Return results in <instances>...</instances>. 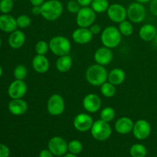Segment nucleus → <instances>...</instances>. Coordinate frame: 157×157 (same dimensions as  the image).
<instances>
[{"mask_svg": "<svg viewBox=\"0 0 157 157\" xmlns=\"http://www.w3.org/2000/svg\"><path fill=\"white\" fill-rule=\"evenodd\" d=\"M108 71L104 66L98 64H92L87 67L85 72V78L87 82L94 87H101L107 81Z\"/></svg>", "mask_w": 157, "mask_h": 157, "instance_id": "1", "label": "nucleus"}, {"mask_svg": "<svg viewBox=\"0 0 157 157\" xmlns=\"http://www.w3.org/2000/svg\"><path fill=\"white\" fill-rule=\"evenodd\" d=\"M41 15L49 21H55L61 16L64 7L59 0H48L41 6Z\"/></svg>", "mask_w": 157, "mask_h": 157, "instance_id": "2", "label": "nucleus"}, {"mask_svg": "<svg viewBox=\"0 0 157 157\" xmlns=\"http://www.w3.org/2000/svg\"><path fill=\"white\" fill-rule=\"evenodd\" d=\"M121 40L122 35L116 26H107L101 32V41L103 46L110 49L115 48L121 44Z\"/></svg>", "mask_w": 157, "mask_h": 157, "instance_id": "3", "label": "nucleus"}, {"mask_svg": "<svg viewBox=\"0 0 157 157\" xmlns=\"http://www.w3.org/2000/svg\"><path fill=\"white\" fill-rule=\"evenodd\" d=\"M48 44L49 50L58 57L69 55L71 51V43L70 40L63 35H56L52 38Z\"/></svg>", "mask_w": 157, "mask_h": 157, "instance_id": "4", "label": "nucleus"}, {"mask_svg": "<svg viewBox=\"0 0 157 157\" xmlns=\"http://www.w3.org/2000/svg\"><path fill=\"white\" fill-rule=\"evenodd\" d=\"M90 133L94 139L96 140L103 142L110 137L112 134V128L110 123L99 119L94 121V124L90 129Z\"/></svg>", "mask_w": 157, "mask_h": 157, "instance_id": "5", "label": "nucleus"}, {"mask_svg": "<svg viewBox=\"0 0 157 157\" xmlns=\"http://www.w3.org/2000/svg\"><path fill=\"white\" fill-rule=\"evenodd\" d=\"M97 13L90 6L81 7L76 14V24L78 27L90 28L96 20Z\"/></svg>", "mask_w": 157, "mask_h": 157, "instance_id": "6", "label": "nucleus"}, {"mask_svg": "<svg viewBox=\"0 0 157 157\" xmlns=\"http://www.w3.org/2000/svg\"><path fill=\"white\" fill-rule=\"evenodd\" d=\"M127 18L132 23L138 24L144 21L147 16V10L144 4L138 2L131 3L127 8Z\"/></svg>", "mask_w": 157, "mask_h": 157, "instance_id": "7", "label": "nucleus"}, {"mask_svg": "<svg viewBox=\"0 0 157 157\" xmlns=\"http://www.w3.org/2000/svg\"><path fill=\"white\" fill-rule=\"evenodd\" d=\"M65 110V101L61 94L51 95L47 102V110L52 116L58 117L62 114Z\"/></svg>", "mask_w": 157, "mask_h": 157, "instance_id": "8", "label": "nucleus"}, {"mask_svg": "<svg viewBox=\"0 0 157 157\" xmlns=\"http://www.w3.org/2000/svg\"><path fill=\"white\" fill-rule=\"evenodd\" d=\"M48 149L55 156H63L68 151L67 143L64 138L55 136L51 138L48 143Z\"/></svg>", "mask_w": 157, "mask_h": 157, "instance_id": "9", "label": "nucleus"}, {"mask_svg": "<svg viewBox=\"0 0 157 157\" xmlns=\"http://www.w3.org/2000/svg\"><path fill=\"white\" fill-rule=\"evenodd\" d=\"M152 127L150 123L144 119H140L134 123L133 128V136L138 140H144L150 136Z\"/></svg>", "mask_w": 157, "mask_h": 157, "instance_id": "10", "label": "nucleus"}, {"mask_svg": "<svg viewBox=\"0 0 157 157\" xmlns=\"http://www.w3.org/2000/svg\"><path fill=\"white\" fill-rule=\"evenodd\" d=\"M107 15L109 19L115 23H121L127 19V8L119 3H113L110 5L107 11Z\"/></svg>", "mask_w": 157, "mask_h": 157, "instance_id": "11", "label": "nucleus"}, {"mask_svg": "<svg viewBox=\"0 0 157 157\" xmlns=\"http://www.w3.org/2000/svg\"><path fill=\"white\" fill-rule=\"evenodd\" d=\"M28 90L27 84L24 81L17 80L12 81L8 87V94L11 99L23 98Z\"/></svg>", "mask_w": 157, "mask_h": 157, "instance_id": "12", "label": "nucleus"}, {"mask_svg": "<svg viewBox=\"0 0 157 157\" xmlns=\"http://www.w3.org/2000/svg\"><path fill=\"white\" fill-rule=\"evenodd\" d=\"M94 124V120L90 114L86 113H78L73 121L75 128L79 132H87L90 130Z\"/></svg>", "mask_w": 157, "mask_h": 157, "instance_id": "13", "label": "nucleus"}, {"mask_svg": "<svg viewBox=\"0 0 157 157\" xmlns=\"http://www.w3.org/2000/svg\"><path fill=\"white\" fill-rule=\"evenodd\" d=\"M101 99L96 94H88L84 98L82 101L83 107L88 113H96L101 109Z\"/></svg>", "mask_w": 157, "mask_h": 157, "instance_id": "14", "label": "nucleus"}, {"mask_svg": "<svg viewBox=\"0 0 157 157\" xmlns=\"http://www.w3.org/2000/svg\"><path fill=\"white\" fill-rule=\"evenodd\" d=\"M113 58V52L109 48L103 46L95 51L94 54V59L96 64L105 66L110 64Z\"/></svg>", "mask_w": 157, "mask_h": 157, "instance_id": "15", "label": "nucleus"}, {"mask_svg": "<svg viewBox=\"0 0 157 157\" xmlns=\"http://www.w3.org/2000/svg\"><path fill=\"white\" fill-rule=\"evenodd\" d=\"M93 36L89 28L78 27L72 33V39L78 44H88L92 41Z\"/></svg>", "mask_w": 157, "mask_h": 157, "instance_id": "16", "label": "nucleus"}, {"mask_svg": "<svg viewBox=\"0 0 157 157\" xmlns=\"http://www.w3.org/2000/svg\"><path fill=\"white\" fill-rule=\"evenodd\" d=\"M29 106L27 102L22 98L12 99L8 104V109L11 114L14 116H21L27 112Z\"/></svg>", "mask_w": 157, "mask_h": 157, "instance_id": "17", "label": "nucleus"}, {"mask_svg": "<svg viewBox=\"0 0 157 157\" xmlns=\"http://www.w3.org/2000/svg\"><path fill=\"white\" fill-rule=\"evenodd\" d=\"M134 122L128 117H122L116 121L114 129L117 133L121 135H126L133 131Z\"/></svg>", "mask_w": 157, "mask_h": 157, "instance_id": "18", "label": "nucleus"}, {"mask_svg": "<svg viewBox=\"0 0 157 157\" xmlns=\"http://www.w3.org/2000/svg\"><path fill=\"white\" fill-rule=\"evenodd\" d=\"M18 29L16 18L9 14L0 15V30L6 33H12Z\"/></svg>", "mask_w": 157, "mask_h": 157, "instance_id": "19", "label": "nucleus"}, {"mask_svg": "<svg viewBox=\"0 0 157 157\" xmlns=\"http://www.w3.org/2000/svg\"><path fill=\"white\" fill-rule=\"evenodd\" d=\"M32 65L35 72L44 74L50 68V61L45 55H36L32 59Z\"/></svg>", "mask_w": 157, "mask_h": 157, "instance_id": "20", "label": "nucleus"}, {"mask_svg": "<svg viewBox=\"0 0 157 157\" xmlns=\"http://www.w3.org/2000/svg\"><path fill=\"white\" fill-rule=\"evenodd\" d=\"M9 46L13 49H19L25 42V35L21 30L16 29L10 33L8 39Z\"/></svg>", "mask_w": 157, "mask_h": 157, "instance_id": "21", "label": "nucleus"}, {"mask_svg": "<svg viewBox=\"0 0 157 157\" xmlns=\"http://www.w3.org/2000/svg\"><path fill=\"white\" fill-rule=\"evenodd\" d=\"M157 34L156 26L152 24H145L139 30V36L144 41H152Z\"/></svg>", "mask_w": 157, "mask_h": 157, "instance_id": "22", "label": "nucleus"}, {"mask_svg": "<svg viewBox=\"0 0 157 157\" xmlns=\"http://www.w3.org/2000/svg\"><path fill=\"white\" fill-rule=\"evenodd\" d=\"M126 79V73L123 69L116 67L108 72L107 81L115 86H119L124 82Z\"/></svg>", "mask_w": 157, "mask_h": 157, "instance_id": "23", "label": "nucleus"}, {"mask_svg": "<svg viewBox=\"0 0 157 157\" xmlns=\"http://www.w3.org/2000/svg\"><path fill=\"white\" fill-rule=\"evenodd\" d=\"M72 65H73V60L69 55L58 57L55 64L56 69L61 73H66L70 71Z\"/></svg>", "mask_w": 157, "mask_h": 157, "instance_id": "24", "label": "nucleus"}, {"mask_svg": "<svg viewBox=\"0 0 157 157\" xmlns=\"http://www.w3.org/2000/svg\"><path fill=\"white\" fill-rule=\"evenodd\" d=\"M109 6L110 2L108 0H93L90 5L92 9L98 14L107 12Z\"/></svg>", "mask_w": 157, "mask_h": 157, "instance_id": "25", "label": "nucleus"}, {"mask_svg": "<svg viewBox=\"0 0 157 157\" xmlns=\"http://www.w3.org/2000/svg\"><path fill=\"white\" fill-rule=\"evenodd\" d=\"M130 154L132 157H146L147 155V149L144 144H135L130 147Z\"/></svg>", "mask_w": 157, "mask_h": 157, "instance_id": "26", "label": "nucleus"}, {"mask_svg": "<svg viewBox=\"0 0 157 157\" xmlns=\"http://www.w3.org/2000/svg\"><path fill=\"white\" fill-rule=\"evenodd\" d=\"M118 29H119L120 32L121 33L122 36H130V35H132V34L133 33V23H132L130 20H124L122 22L119 23Z\"/></svg>", "mask_w": 157, "mask_h": 157, "instance_id": "27", "label": "nucleus"}, {"mask_svg": "<svg viewBox=\"0 0 157 157\" xmlns=\"http://www.w3.org/2000/svg\"><path fill=\"white\" fill-rule=\"evenodd\" d=\"M101 92L103 96H104L105 98H113L116 94V86L113 85V84H111L109 81H106L105 83H104L101 86Z\"/></svg>", "mask_w": 157, "mask_h": 157, "instance_id": "28", "label": "nucleus"}, {"mask_svg": "<svg viewBox=\"0 0 157 157\" xmlns=\"http://www.w3.org/2000/svg\"><path fill=\"white\" fill-rule=\"evenodd\" d=\"M115 117H116V111L111 107H104L101 110V113H100L101 119L107 123H110L112 121H113Z\"/></svg>", "mask_w": 157, "mask_h": 157, "instance_id": "29", "label": "nucleus"}, {"mask_svg": "<svg viewBox=\"0 0 157 157\" xmlns=\"http://www.w3.org/2000/svg\"><path fill=\"white\" fill-rule=\"evenodd\" d=\"M67 149L69 153L78 155L82 152L83 144L81 141L78 140H73L67 144Z\"/></svg>", "mask_w": 157, "mask_h": 157, "instance_id": "30", "label": "nucleus"}, {"mask_svg": "<svg viewBox=\"0 0 157 157\" xmlns=\"http://www.w3.org/2000/svg\"><path fill=\"white\" fill-rule=\"evenodd\" d=\"M13 75L15 79L24 81L28 75V69L23 64H18L13 71Z\"/></svg>", "mask_w": 157, "mask_h": 157, "instance_id": "31", "label": "nucleus"}, {"mask_svg": "<svg viewBox=\"0 0 157 157\" xmlns=\"http://www.w3.org/2000/svg\"><path fill=\"white\" fill-rule=\"evenodd\" d=\"M49 50L48 43L44 40H40L35 46V51L37 55H45Z\"/></svg>", "mask_w": 157, "mask_h": 157, "instance_id": "32", "label": "nucleus"}, {"mask_svg": "<svg viewBox=\"0 0 157 157\" xmlns=\"http://www.w3.org/2000/svg\"><path fill=\"white\" fill-rule=\"evenodd\" d=\"M17 26L19 29H26L29 27L32 23V19L30 17L27 15H20L16 18Z\"/></svg>", "mask_w": 157, "mask_h": 157, "instance_id": "33", "label": "nucleus"}, {"mask_svg": "<svg viewBox=\"0 0 157 157\" xmlns=\"http://www.w3.org/2000/svg\"><path fill=\"white\" fill-rule=\"evenodd\" d=\"M13 7V0H0V12L2 14H9Z\"/></svg>", "mask_w": 157, "mask_h": 157, "instance_id": "34", "label": "nucleus"}, {"mask_svg": "<svg viewBox=\"0 0 157 157\" xmlns=\"http://www.w3.org/2000/svg\"><path fill=\"white\" fill-rule=\"evenodd\" d=\"M81 9V5L77 0H69L67 3V9L70 13L77 14Z\"/></svg>", "mask_w": 157, "mask_h": 157, "instance_id": "35", "label": "nucleus"}, {"mask_svg": "<svg viewBox=\"0 0 157 157\" xmlns=\"http://www.w3.org/2000/svg\"><path fill=\"white\" fill-rule=\"evenodd\" d=\"M10 155V150L6 144H0V157H9Z\"/></svg>", "mask_w": 157, "mask_h": 157, "instance_id": "36", "label": "nucleus"}, {"mask_svg": "<svg viewBox=\"0 0 157 157\" xmlns=\"http://www.w3.org/2000/svg\"><path fill=\"white\" fill-rule=\"evenodd\" d=\"M90 31L91 32V33L93 34V35H98V34H100L101 32H102V28L100 25L99 24H95L94 23L90 28H89Z\"/></svg>", "mask_w": 157, "mask_h": 157, "instance_id": "37", "label": "nucleus"}, {"mask_svg": "<svg viewBox=\"0 0 157 157\" xmlns=\"http://www.w3.org/2000/svg\"><path fill=\"white\" fill-rule=\"evenodd\" d=\"M150 11L153 15L157 16V0H152L150 2Z\"/></svg>", "mask_w": 157, "mask_h": 157, "instance_id": "38", "label": "nucleus"}, {"mask_svg": "<svg viewBox=\"0 0 157 157\" xmlns=\"http://www.w3.org/2000/svg\"><path fill=\"white\" fill-rule=\"evenodd\" d=\"M55 156L53 155V153L48 150V149H44L42 150L39 153V156L38 157H54Z\"/></svg>", "mask_w": 157, "mask_h": 157, "instance_id": "39", "label": "nucleus"}, {"mask_svg": "<svg viewBox=\"0 0 157 157\" xmlns=\"http://www.w3.org/2000/svg\"><path fill=\"white\" fill-rule=\"evenodd\" d=\"M32 13L34 15H41V6H32Z\"/></svg>", "mask_w": 157, "mask_h": 157, "instance_id": "40", "label": "nucleus"}, {"mask_svg": "<svg viewBox=\"0 0 157 157\" xmlns=\"http://www.w3.org/2000/svg\"><path fill=\"white\" fill-rule=\"evenodd\" d=\"M78 2L81 7H87L91 5V2L93 0H77Z\"/></svg>", "mask_w": 157, "mask_h": 157, "instance_id": "41", "label": "nucleus"}, {"mask_svg": "<svg viewBox=\"0 0 157 157\" xmlns=\"http://www.w3.org/2000/svg\"><path fill=\"white\" fill-rule=\"evenodd\" d=\"M29 2L32 6H41L45 2V0H29Z\"/></svg>", "mask_w": 157, "mask_h": 157, "instance_id": "42", "label": "nucleus"}, {"mask_svg": "<svg viewBox=\"0 0 157 157\" xmlns=\"http://www.w3.org/2000/svg\"><path fill=\"white\" fill-rule=\"evenodd\" d=\"M63 157H78V155L74 154V153H67L65 155H64Z\"/></svg>", "mask_w": 157, "mask_h": 157, "instance_id": "43", "label": "nucleus"}, {"mask_svg": "<svg viewBox=\"0 0 157 157\" xmlns=\"http://www.w3.org/2000/svg\"><path fill=\"white\" fill-rule=\"evenodd\" d=\"M136 2H138L140 3H142V4H145V3H148L150 2L152 0H135Z\"/></svg>", "mask_w": 157, "mask_h": 157, "instance_id": "44", "label": "nucleus"}, {"mask_svg": "<svg viewBox=\"0 0 157 157\" xmlns=\"http://www.w3.org/2000/svg\"><path fill=\"white\" fill-rule=\"evenodd\" d=\"M2 73H3L2 67V66L0 65V78H1V77H2Z\"/></svg>", "mask_w": 157, "mask_h": 157, "instance_id": "45", "label": "nucleus"}, {"mask_svg": "<svg viewBox=\"0 0 157 157\" xmlns=\"http://www.w3.org/2000/svg\"><path fill=\"white\" fill-rule=\"evenodd\" d=\"M153 41H154L155 44H156V45H157V34L156 35V36H155L154 39H153Z\"/></svg>", "mask_w": 157, "mask_h": 157, "instance_id": "46", "label": "nucleus"}, {"mask_svg": "<svg viewBox=\"0 0 157 157\" xmlns=\"http://www.w3.org/2000/svg\"><path fill=\"white\" fill-rule=\"evenodd\" d=\"M1 46H2V39L1 38H0V48H1Z\"/></svg>", "mask_w": 157, "mask_h": 157, "instance_id": "47", "label": "nucleus"}, {"mask_svg": "<svg viewBox=\"0 0 157 157\" xmlns=\"http://www.w3.org/2000/svg\"><path fill=\"white\" fill-rule=\"evenodd\" d=\"M13 1H18V0H13Z\"/></svg>", "mask_w": 157, "mask_h": 157, "instance_id": "48", "label": "nucleus"}]
</instances>
